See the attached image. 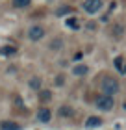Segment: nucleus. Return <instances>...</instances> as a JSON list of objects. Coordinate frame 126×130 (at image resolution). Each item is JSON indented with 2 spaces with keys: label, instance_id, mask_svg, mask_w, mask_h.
<instances>
[{
  "label": "nucleus",
  "instance_id": "obj_1",
  "mask_svg": "<svg viewBox=\"0 0 126 130\" xmlns=\"http://www.w3.org/2000/svg\"><path fill=\"white\" fill-rule=\"evenodd\" d=\"M100 87H102V91H104V95H115L119 91V82L115 78H104Z\"/></svg>",
  "mask_w": 126,
  "mask_h": 130
},
{
  "label": "nucleus",
  "instance_id": "obj_2",
  "mask_svg": "<svg viewBox=\"0 0 126 130\" xmlns=\"http://www.w3.org/2000/svg\"><path fill=\"white\" fill-rule=\"evenodd\" d=\"M113 106H115V100H113L111 95H102L97 99V108L102 111H110V110H113Z\"/></svg>",
  "mask_w": 126,
  "mask_h": 130
},
{
  "label": "nucleus",
  "instance_id": "obj_3",
  "mask_svg": "<svg viewBox=\"0 0 126 130\" xmlns=\"http://www.w3.org/2000/svg\"><path fill=\"white\" fill-rule=\"evenodd\" d=\"M102 0H83V11H87V13H98V11L102 9Z\"/></svg>",
  "mask_w": 126,
  "mask_h": 130
},
{
  "label": "nucleus",
  "instance_id": "obj_4",
  "mask_svg": "<svg viewBox=\"0 0 126 130\" xmlns=\"http://www.w3.org/2000/svg\"><path fill=\"white\" fill-rule=\"evenodd\" d=\"M28 37L32 39V41H39V39H43V37H45V28H43V26H39V24H33V26L28 30Z\"/></svg>",
  "mask_w": 126,
  "mask_h": 130
},
{
  "label": "nucleus",
  "instance_id": "obj_5",
  "mask_svg": "<svg viewBox=\"0 0 126 130\" xmlns=\"http://www.w3.org/2000/svg\"><path fill=\"white\" fill-rule=\"evenodd\" d=\"M37 119H39L41 123H48V121L52 119V111H50L48 108H39V111H37Z\"/></svg>",
  "mask_w": 126,
  "mask_h": 130
},
{
  "label": "nucleus",
  "instance_id": "obj_6",
  "mask_svg": "<svg viewBox=\"0 0 126 130\" xmlns=\"http://www.w3.org/2000/svg\"><path fill=\"white\" fill-rule=\"evenodd\" d=\"M111 35H113L115 39H121L122 35H124V26L119 24V22H117V24H113V28H111Z\"/></svg>",
  "mask_w": 126,
  "mask_h": 130
},
{
  "label": "nucleus",
  "instance_id": "obj_7",
  "mask_svg": "<svg viewBox=\"0 0 126 130\" xmlns=\"http://www.w3.org/2000/svg\"><path fill=\"white\" fill-rule=\"evenodd\" d=\"M100 125H102V119H100V117H97V115H91V117L85 121V126H87V128H97V126H100Z\"/></svg>",
  "mask_w": 126,
  "mask_h": 130
},
{
  "label": "nucleus",
  "instance_id": "obj_8",
  "mask_svg": "<svg viewBox=\"0 0 126 130\" xmlns=\"http://www.w3.org/2000/svg\"><path fill=\"white\" fill-rule=\"evenodd\" d=\"M73 73L76 76H83V74H87V65H83V63H78L73 67Z\"/></svg>",
  "mask_w": 126,
  "mask_h": 130
},
{
  "label": "nucleus",
  "instance_id": "obj_9",
  "mask_svg": "<svg viewBox=\"0 0 126 130\" xmlns=\"http://www.w3.org/2000/svg\"><path fill=\"white\" fill-rule=\"evenodd\" d=\"M15 52H17V48H15V46H11V45H6V46L0 48V54H2V56H13Z\"/></svg>",
  "mask_w": 126,
  "mask_h": 130
},
{
  "label": "nucleus",
  "instance_id": "obj_10",
  "mask_svg": "<svg viewBox=\"0 0 126 130\" xmlns=\"http://www.w3.org/2000/svg\"><path fill=\"white\" fill-rule=\"evenodd\" d=\"M65 24H67L69 28H73V30H78V28H80V22H78V19L76 17H67V21H65Z\"/></svg>",
  "mask_w": 126,
  "mask_h": 130
},
{
  "label": "nucleus",
  "instance_id": "obj_11",
  "mask_svg": "<svg viewBox=\"0 0 126 130\" xmlns=\"http://www.w3.org/2000/svg\"><path fill=\"white\" fill-rule=\"evenodd\" d=\"M0 126H2L4 130H21V126L17 125V123H11V121H4Z\"/></svg>",
  "mask_w": 126,
  "mask_h": 130
},
{
  "label": "nucleus",
  "instance_id": "obj_12",
  "mask_svg": "<svg viewBox=\"0 0 126 130\" xmlns=\"http://www.w3.org/2000/svg\"><path fill=\"white\" fill-rule=\"evenodd\" d=\"M70 11H73V8H69V6H61V8H58V9H56V15H58V17H61V15H69Z\"/></svg>",
  "mask_w": 126,
  "mask_h": 130
},
{
  "label": "nucleus",
  "instance_id": "obj_13",
  "mask_svg": "<svg viewBox=\"0 0 126 130\" xmlns=\"http://www.w3.org/2000/svg\"><path fill=\"white\" fill-rule=\"evenodd\" d=\"M15 8H28L30 4H32V0H13Z\"/></svg>",
  "mask_w": 126,
  "mask_h": 130
},
{
  "label": "nucleus",
  "instance_id": "obj_14",
  "mask_svg": "<svg viewBox=\"0 0 126 130\" xmlns=\"http://www.w3.org/2000/svg\"><path fill=\"white\" fill-rule=\"evenodd\" d=\"M39 99L46 102V100H50V99H52V93H50L48 89H45V91H41V93H39Z\"/></svg>",
  "mask_w": 126,
  "mask_h": 130
},
{
  "label": "nucleus",
  "instance_id": "obj_15",
  "mask_svg": "<svg viewBox=\"0 0 126 130\" xmlns=\"http://www.w3.org/2000/svg\"><path fill=\"white\" fill-rule=\"evenodd\" d=\"M61 45H63L61 39H54L52 43H50V48H52V50H59V48H61Z\"/></svg>",
  "mask_w": 126,
  "mask_h": 130
},
{
  "label": "nucleus",
  "instance_id": "obj_16",
  "mask_svg": "<svg viewBox=\"0 0 126 130\" xmlns=\"http://www.w3.org/2000/svg\"><path fill=\"white\" fill-rule=\"evenodd\" d=\"M30 87H32V89H39L41 87V80L39 78H32L30 80Z\"/></svg>",
  "mask_w": 126,
  "mask_h": 130
},
{
  "label": "nucleus",
  "instance_id": "obj_17",
  "mask_svg": "<svg viewBox=\"0 0 126 130\" xmlns=\"http://www.w3.org/2000/svg\"><path fill=\"white\" fill-rule=\"evenodd\" d=\"M59 113H61L63 117H67V115H73V110L67 108V106H63V108H59Z\"/></svg>",
  "mask_w": 126,
  "mask_h": 130
},
{
  "label": "nucleus",
  "instance_id": "obj_18",
  "mask_svg": "<svg viewBox=\"0 0 126 130\" xmlns=\"http://www.w3.org/2000/svg\"><path fill=\"white\" fill-rule=\"evenodd\" d=\"M115 69H117V71H122V58H121V56L115 58Z\"/></svg>",
  "mask_w": 126,
  "mask_h": 130
},
{
  "label": "nucleus",
  "instance_id": "obj_19",
  "mask_svg": "<svg viewBox=\"0 0 126 130\" xmlns=\"http://www.w3.org/2000/svg\"><path fill=\"white\" fill-rule=\"evenodd\" d=\"M56 84H58V86H61V84H63V76H58V82H56Z\"/></svg>",
  "mask_w": 126,
  "mask_h": 130
},
{
  "label": "nucleus",
  "instance_id": "obj_20",
  "mask_svg": "<svg viewBox=\"0 0 126 130\" xmlns=\"http://www.w3.org/2000/svg\"><path fill=\"white\" fill-rule=\"evenodd\" d=\"M122 71H124V73H126V67H122Z\"/></svg>",
  "mask_w": 126,
  "mask_h": 130
},
{
  "label": "nucleus",
  "instance_id": "obj_21",
  "mask_svg": "<svg viewBox=\"0 0 126 130\" xmlns=\"http://www.w3.org/2000/svg\"><path fill=\"white\" fill-rule=\"evenodd\" d=\"M124 110H126V104H124Z\"/></svg>",
  "mask_w": 126,
  "mask_h": 130
}]
</instances>
